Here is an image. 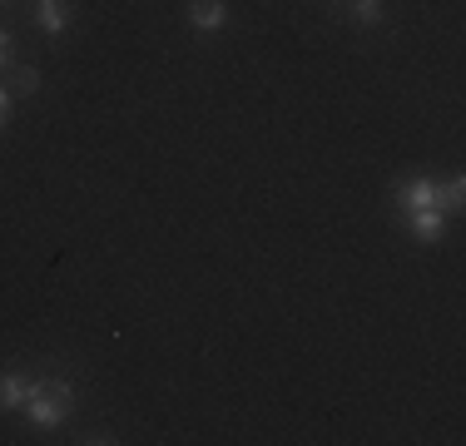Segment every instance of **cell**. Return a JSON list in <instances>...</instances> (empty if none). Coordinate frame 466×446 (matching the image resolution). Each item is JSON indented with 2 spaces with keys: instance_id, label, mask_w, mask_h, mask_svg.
I'll return each instance as SVG.
<instances>
[{
  "instance_id": "cell-11",
  "label": "cell",
  "mask_w": 466,
  "mask_h": 446,
  "mask_svg": "<svg viewBox=\"0 0 466 446\" xmlns=\"http://www.w3.org/2000/svg\"><path fill=\"white\" fill-rule=\"evenodd\" d=\"M10 99H15V95H10V89H5V85H0V129H5V125H10Z\"/></svg>"
},
{
  "instance_id": "cell-4",
  "label": "cell",
  "mask_w": 466,
  "mask_h": 446,
  "mask_svg": "<svg viewBox=\"0 0 466 446\" xmlns=\"http://www.w3.org/2000/svg\"><path fill=\"white\" fill-rule=\"evenodd\" d=\"M407 223H412V233H417L421 243H437L441 228H447V214H441V208H412Z\"/></svg>"
},
{
  "instance_id": "cell-8",
  "label": "cell",
  "mask_w": 466,
  "mask_h": 446,
  "mask_svg": "<svg viewBox=\"0 0 466 446\" xmlns=\"http://www.w3.org/2000/svg\"><path fill=\"white\" fill-rule=\"evenodd\" d=\"M40 89V70H30V65H20L15 75H10V95H35Z\"/></svg>"
},
{
  "instance_id": "cell-3",
  "label": "cell",
  "mask_w": 466,
  "mask_h": 446,
  "mask_svg": "<svg viewBox=\"0 0 466 446\" xmlns=\"http://www.w3.org/2000/svg\"><path fill=\"white\" fill-rule=\"evenodd\" d=\"M228 10L224 0H188V25L194 30H224Z\"/></svg>"
},
{
  "instance_id": "cell-7",
  "label": "cell",
  "mask_w": 466,
  "mask_h": 446,
  "mask_svg": "<svg viewBox=\"0 0 466 446\" xmlns=\"http://www.w3.org/2000/svg\"><path fill=\"white\" fill-rule=\"evenodd\" d=\"M461 204H466V178L461 174H451L447 184H437V208L441 214H457Z\"/></svg>"
},
{
  "instance_id": "cell-1",
  "label": "cell",
  "mask_w": 466,
  "mask_h": 446,
  "mask_svg": "<svg viewBox=\"0 0 466 446\" xmlns=\"http://www.w3.org/2000/svg\"><path fill=\"white\" fill-rule=\"evenodd\" d=\"M75 411V387L65 382V377H40V382H30V397H25V417L35 421V427H65Z\"/></svg>"
},
{
  "instance_id": "cell-10",
  "label": "cell",
  "mask_w": 466,
  "mask_h": 446,
  "mask_svg": "<svg viewBox=\"0 0 466 446\" xmlns=\"http://www.w3.org/2000/svg\"><path fill=\"white\" fill-rule=\"evenodd\" d=\"M15 35H10V30H0V70H10V65H15V45H10Z\"/></svg>"
},
{
  "instance_id": "cell-6",
  "label": "cell",
  "mask_w": 466,
  "mask_h": 446,
  "mask_svg": "<svg viewBox=\"0 0 466 446\" xmlns=\"http://www.w3.org/2000/svg\"><path fill=\"white\" fill-rule=\"evenodd\" d=\"M35 20L46 35H65V25H70V15H65V0H40L35 5Z\"/></svg>"
},
{
  "instance_id": "cell-12",
  "label": "cell",
  "mask_w": 466,
  "mask_h": 446,
  "mask_svg": "<svg viewBox=\"0 0 466 446\" xmlns=\"http://www.w3.org/2000/svg\"><path fill=\"white\" fill-rule=\"evenodd\" d=\"M0 5H5V0H0Z\"/></svg>"
},
{
  "instance_id": "cell-5",
  "label": "cell",
  "mask_w": 466,
  "mask_h": 446,
  "mask_svg": "<svg viewBox=\"0 0 466 446\" xmlns=\"http://www.w3.org/2000/svg\"><path fill=\"white\" fill-rule=\"evenodd\" d=\"M25 397H30V377L25 372H5V377H0V411L25 407Z\"/></svg>"
},
{
  "instance_id": "cell-2",
  "label": "cell",
  "mask_w": 466,
  "mask_h": 446,
  "mask_svg": "<svg viewBox=\"0 0 466 446\" xmlns=\"http://www.w3.org/2000/svg\"><path fill=\"white\" fill-rule=\"evenodd\" d=\"M392 198H397V208H407V214H412V208H437V178H407V184H397L392 188Z\"/></svg>"
},
{
  "instance_id": "cell-9",
  "label": "cell",
  "mask_w": 466,
  "mask_h": 446,
  "mask_svg": "<svg viewBox=\"0 0 466 446\" xmlns=\"http://www.w3.org/2000/svg\"><path fill=\"white\" fill-rule=\"evenodd\" d=\"M352 15H358L362 25H377V20H382V0H352Z\"/></svg>"
}]
</instances>
